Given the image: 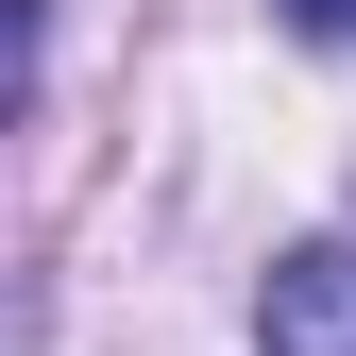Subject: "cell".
I'll return each mask as SVG.
<instances>
[{"mask_svg":"<svg viewBox=\"0 0 356 356\" xmlns=\"http://www.w3.org/2000/svg\"><path fill=\"white\" fill-rule=\"evenodd\" d=\"M254 356H356V238L289 254V272L254 289Z\"/></svg>","mask_w":356,"mask_h":356,"instance_id":"6da1fadb","label":"cell"},{"mask_svg":"<svg viewBox=\"0 0 356 356\" xmlns=\"http://www.w3.org/2000/svg\"><path fill=\"white\" fill-rule=\"evenodd\" d=\"M34 51H51V17H34V0H0V119L34 102Z\"/></svg>","mask_w":356,"mask_h":356,"instance_id":"7a4b0ae2","label":"cell"},{"mask_svg":"<svg viewBox=\"0 0 356 356\" xmlns=\"http://www.w3.org/2000/svg\"><path fill=\"white\" fill-rule=\"evenodd\" d=\"M272 17H289V34H339V51H356V0H272Z\"/></svg>","mask_w":356,"mask_h":356,"instance_id":"3957f363","label":"cell"}]
</instances>
